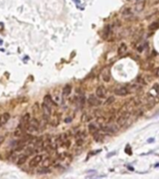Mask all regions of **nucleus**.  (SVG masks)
Wrapping results in <instances>:
<instances>
[{
  "label": "nucleus",
  "instance_id": "b1692460",
  "mask_svg": "<svg viewBox=\"0 0 159 179\" xmlns=\"http://www.w3.org/2000/svg\"><path fill=\"white\" fill-rule=\"evenodd\" d=\"M155 75L156 76H159V68H157L156 71H155Z\"/></svg>",
  "mask_w": 159,
  "mask_h": 179
},
{
  "label": "nucleus",
  "instance_id": "412c9836",
  "mask_svg": "<svg viewBox=\"0 0 159 179\" xmlns=\"http://www.w3.org/2000/svg\"><path fill=\"white\" fill-rule=\"evenodd\" d=\"M114 101V97L111 96V97H109V98H108V100H107V101H106L105 104H112V103H113Z\"/></svg>",
  "mask_w": 159,
  "mask_h": 179
},
{
  "label": "nucleus",
  "instance_id": "f03ea898",
  "mask_svg": "<svg viewBox=\"0 0 159 179\" xmlns=\"http://www.w3.org/2000/svg\"><path fill=\"white\" fill-rule=\"evenodd\" d=\"M39 129V122L38 120L36 119H30V122L28 124V127H27V130L29 131H35Z\"/></svg>",
  "mask_w": 159,
  "mask_h": 179
},
{
  "label": "nucleus",
  "instance_id": "2eb2a0df",
  "mask_svg": "<svg viewBox=\"0 0 159 179\" xmlns=\"http://www.w3.org/2000/svg\"><path fill=\"white\" fill-rule=\"evenodd\" d=\"M71 92H72V87L67 84V85H65L64 88L62 89V95L63 96H68L69 94L71 93Z\"/></svg>",
  "mask_w": 159,
  "mask_h": 179
},
{
  "label": "nucleus",
  "instance_id": "0eeeda50",
  "mask_svg": "<svg viewBox=\"0 0 159 179\" xmlns=\"http://www.w3.org/2000/svg\"><path fill=\"white\" fill-rule=\"evenodd\" d=\"M96 95L100 98H105L106 96V89L103 86H99L96 90Z\"/></svg>",
  "mask_w": 159,
  "mask_h": 179
},
{
  "label": "nucleus",
  "instance_id": "5701e85b",
  "mask_svg": "<svg viewBox=\"0 0 159 179\" xmlns=\"http://www.w3.org/2000/svg\"><path fill=\"white\" fill-rule=\"evenodd\" d=\"M4 140H5V137L3 135H0V145H1L3 142H4Z\"/></svg>",
  "mask_w": 159,
  "mask_h": 179
},
{
  "label": "nucleus",
  "instance_id": "6ab92c4d",
  "mask_svg": "<svg viewBox=\"0 0 159 179\" xmlns=\"http://www.w3.org/2000/svg\"><path fill=\"white\" fill-rule=\"evenodd\" d=\"M126 51V44H122V45L119 47V49H118V54H119V55L124 54Z\"/></svg>",
  "mask_w": 159,
  "mask_h": 179
},
{
  "label": "nucleus",
  "instance_id": "9b49d317",
  "mask_svg": "<svg viewBox=\"0 0 159 179\" xmlns=\"http://www.w3.org/2000/svg\"><path fill=\"white\" fill-rule=\"evenodd\" d=\"M159 28V19H157L155 22H153L149 26H148V30L150 31H155Z\"/></svg>",
  "mask_w": 159,
  "mask_h": 179
},
{
  "label": "nucleus",
  "instance_id": "4be33fe9",
  "mask_svg": "<svg viewBox=\"0 0 159 179\" xmlns=\"http://www.w3.org/2000/svg\"><path fill=\"white\" fill-rule=\"evenodd\" d=\"M38 173H49V170L47 169V168L45 167L44 169H40V170L38 171Z\"/></svg>",
  "mask_w": 159,
  "mask_h": 179
},
{
  "label": "nucleus",
  "instance_id": "a211bd4d",
  "mask_svg": "<svg viewBox=\"0 0 159 179\" xmlns=\"http://www.w3.org/2000/svg\"><path fill=\"white\" fill-rule=\"evenodd\" d=\"M27 161V155H23L19 158V160L17 161V164L18 165H23L25 163V161Z\"/></svg>",
  "mask_w": 159,
  "mask_h": 179
},
{
  "label": "nucleus",
  "instance_id": "9d476101",
  "mask_svg": "<svg viewBox=\"0 0 159 179\" xmlns=\"http://www.w3.org/2000/svg\"><path fill=\"white\" fill-rule=\"evenodd\" d=\"M122 16L125 19H131L132 16H133V14H132L130 9H128V8H125L123 9V11H122Z\"/></svg>",
  "mask_w": 159,
  "mask_h": 179
},
{
  "label": "nucleus",
  "instance_id": "7ed1b4c3",
  "mask_svg": "<svg viewBox=\"0 0 159 179\" xmlns=\"http://www.w3.org/2000/svg\"><path fill=\"white\" fill-rule=\"evenodd\" d=\"M42 161H43V156H42V155H36V156H35L33 159L30 161L29 166L32 167V168L36 167Z\"/></svg>",
  "mask_w": 159,
  "mask_h": 179
},
{
  "label": "nucleus",
  "instance_id": "4468645a",
  "mask_svg": "<svg viewBox=\"0 0 159 179\" xmlns=\"http://www.w3.org/2000/svg\"><path fill=\"white\" fill-rule=\"evenodd\" d=\"M126 121H128V116L126 115H122L121 117L117 119V123L119 126H124Z\"/></svg>",
  "mask_w": 159,
  "mask_h": 179
},
{
  "label": "nucleus",
  "instance_id": "dca6fc26",
  "mask_svg": "<svg viewBox=\"0 0 159 179\" xmlns=\"http://www.w3.org/2000/svg\"><path fill=\"white\" fill-rule=\"evenodd\" d=\"M88 130H89V133L93 134L95 133H97L98 130H99V127L97 126L96 123H91V124H89V126H88Z\"/></svg>",
  "mask_w": 159,
  "mask_h": 179
},
{
  "label": "nucleus",
  "instance_id": "f8f14e48",
  "mask_svg": "<svg viewBox=\"0 0 159 179\" xmlns=\"http://www.w3.org/2000/svg\"><path fill=\"white\" fill-rule=\"evenodd\" d=\"M102 80L105 81V82H108L110 80V71L109 69H104L102 73Z\"/></svg>",
  "mask_w": 159,
  "mask_h": 179
},
{
  "label": "nucleus",
  "instance_id": "1a4fd4ad",
  "mask_svg": "<svg viewBox=\"0 0 159 179\" xmlns=\"http://www.w3.org/2000/svg\"><path fill=\"white\" fill-rule=\"evenodd\" d=\"M42 109H43V113H44L45 117L49 118V116L51 114V107L47 106V104L43 103V104H42Z\"/></svg>",
  "mask_w": 159,
  "mask_h": 179
},
{
  "label": "nucleus",
  "instance_id": "6e6552de",
  "mask_svg": "<svg viewBox=\"0 0 159 179\" xmlns=\"http://www.w3.org/2000/svg\"><path fill=\"white\" fill-rule=\"evenodd\" d=\"M10 119V115L8 112H5L3 114L0 115V124L1 125H5Z\"/></svg>",
  "mask_w": 159,
  "mask_h": 179
},
{
  "label": "nucleus",
  "instance_id": "423d86ee",
  "mask_svg": "<svg viewBox=\"0 0 159 179\" xmlns=\"http://www.w3.org/2000/svg\"><path fill=\"white\" fill-rule=\"evenodd\" d=\"M30 119H31V116L29 113H26L23 115V117L22 118V121H20V125H23V127L27 130V127H28V124L30 122Z\"/></svg>",
  "mask_w": 159,
  "mask_h": 179
},
{
  "label": "nucleus",
  "instance_id": "20e7f679",
  "mask_svg": "<svg viewBox=\"0 0 159 179\" xmlns=\"http://www.w3.org/2000/svg\"><path fill=\"white\" fill-rule=\"evenodd\" d=\"M129 93V91L125 87H121V88H117L114 90V94L117 96H126Z\"/></svg>",
  "mask_w": 159,
  "mask_h": 179
},
{
  "label": "nucleus",
  "instance_id": "393cba45",
  "mask_svg": "<svg viewBox=\"0 0 159 179\" xmlns=\"http://www.w3.org/2000/svg\"><path fill=\"white\" fill-rule=\"evenodd\" d=\"M114 154H115V152H112V153L108 154V155H107V157H111V156H112V155H114Z\"/></svg>",
  "mask_w": 159,
  "mask_h": 179
},
{
  "label": "nucleus",
  "instance_id": "aec40b11",
  "mask_svg": "<svg viewBox=\"0 0 159 179\" xmlns=\"http://www.w3.org/2000/svg\"><path fill=\"white\" fill-rule=\"evenodd\" d=\"M93 137H94V139L96 140L97 142H100V141H102V136H100V135L98 134V131H97V133L93 134Z\"/></svg>",
  "mask_w": 159,
  "mask_h": 179
},
{
  "label": "nucleus",
  "instance_id": "f3484780",
  "mask_svg": "<svg viewBox=\"0 0 159 179\" xmlns=\"http://www.w3.org/2000/svg\"><path fill=\"white\" fill-rule=\"evenodd\" d=\"M43 103H45L46 104H47V106L49 107H52L53 104V101H52V98L50 95H49V94H47V95H45L44 97V100H43Z\"/></svg>",
  "mask_w": 159,
  "mask_h": 179
},
{
  "label": "nucleus",
  "instance_id": "f257e3e1",
  "mask_svg": "<svg viewBox=\"0 0 159 179\" xmlns=\"http://www.w3.org/2000/svg\"><path fill=\"white\" fill-rule=\"evenodd\" d=\"M102 130L105 131V133L112 134L117 133V131H118V127H117V125H115L114 123H110V124H107V125L103 126Z\"/></svg>",
  "mask_w": 159,
  "mask_h": 179
},
{
  "label": "nucleus",
  "instance_id": "39448f33",
  "mask_svg": "<svg viewBox=\"0 0 159 179\" xmlns=\"http://www.w3.org/2000/svg\"><path fill=\"white\" fill-rule=\"evenodd\" d=\"M88 103L90 104V106H93V107H97V106H100L102 102L100 101V99H98V96L96 97L95 95H90L88 99Z\"/></svg>",
  "mask_w": 159,
  "mask_h": 179
},
{
  "label": "nucleus",
  "instance_id": "ddd939ff",
  "mask_svg": "<svg viewBox=\"0 0 159 179\" xmlns=\"http://www.w3.org/2000/svg\"><path fill=\"white\" fill-rule=\"evenodd\" d=\"M144 6H145V2L144 1H139L135 5V11L141 12V10L144 9Z\"/></svg>",
  "mask_w": 159,
  "mask_h": 179
}]
</instances>
